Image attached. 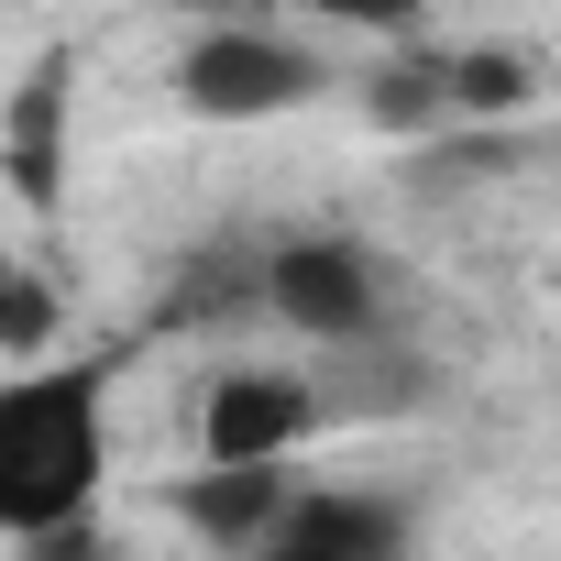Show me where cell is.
Masks as SVG:
<instances>
[{
	"mask_svg": "<svg viewBox=\"0 0 561 561\" xmlns=\"http://www.w3.org/2000/svg\"><path fill=\"white\" fill-rule=\"evenodd\" d=\"M23 561H100V528H89V517H78V528H56V539H34V550H23Z\"/></svg>",
	"mask_w": 561,
	"mask_h": 561,
	"instance_id": "14",
	"label": "cell"
},
{
	"mask_svg": "<svg viewBox=\"0 0 561 561\" xmlns=\"http://www.w3.org/2000/svg\"><path fill=\"white\" fill-rule=\"evenodd\" d=\"M309 430H320V386L309 375H264V364L220 375L209 408H198V451L209 462H287Z\"/></svg>",
	"mask_w": 561,
	"mask_h": 561,
	"instance_id": "5",
	"label": "cell"
},
{
	"mask_svg": "<svg viewBox=\"0 0 561 561\" xmlns=\"http://www.w3.org/2000/svg\"><path fill=\"white\" fill-rule=\"evenodd\" d=\"M187 111L198 122H275V111H298L320 89V56L298 34H275V23H209L176 67Z\"/></svg>",
	"mask_w": 561,
	"mask_h": 561,
	"instance_id": "3",
	"label": "cell"
},
{
	"mask_svg": "<svg viewBox=\"0 0 561 561\" xmlns=\"http://www.w3.org/2000/svg\"><path fill=\"white\" fill-rule=\"evenodd\" d=\"M264 320L309 331L320 353H364L386 342V275L353 231H287L264 242Z\"/></svg>",
	"mask_w": 561,
	"mask_h": 561,
	"instance_id": "2",
	"label": "cell"
},
{
	"mask_svg": "<svg viewBox=\"0 0 561 561\" xmlns=\"http://www.w3.org/2000/svg\"><path fill=\"white\" fill-rule=\"evenodd\" d=\"M364 111H375V133L430 144V122L451 111V56H386V67L364 78Z\"/></svg>",
	"mask_w": 561,
	"mask_h": 561,
	"instance_id": "10",
	"label": "cell"
},
{
	"mask_svg": "<svg viewBox=\"0 0 561 561\" xmlns=\"http://www.w3.org/2000/svg\"><path fill=\"white\" fill-rule=\"evenodd\" d=\"M287 539H320V550H342V561H397V550H408V506H386V495H364V484H298Z\"/></svg>",
	"mask_w": 561,
	"mask_h": 561,
	"instance_id": "7",
	"label": "cell"
},
{
	"mask_svg": "<svg viewBox=\"0 0 561 561\" xmlns=\"http://www.w3.org/2000/svg\"><path fill=\"white\" fill-rule=\"evenodd\" d=\"M287 12L342 23V34H408V23H419V0H287Z\"/></svg>",
	"mask_w": 561,
	"mask_h": 561,
	"instance_id": "13",
	"label": "cell"
},
{
	"mask_svg": "<svg viewBox=\"0 0 561 561\" xmlns=\"http://www.w3.org/2000/svg\"><path fill=\"white\" fill-rule=\"evenodd\" d=\"M111 364H23L0 386V539L34 550L100 506L111 473Z\"/></svg>",
	"mask_w": 561,
	"mask_h": 561,
	"instance_id": "1",
	"label": "cell"
},
{
	"mask_svg": "<svg viewBox=\"0 0 561 561\" xmlns=\"http://www.w3.org/2000/svg\"><path fill=\"white\" fill-rule=\"evenodd\" d=\"M67 133H78V56H34L23 89L0 100V187H12L34 220H56L67 198Z\"/></svg>",
	"mask_w": 561,
	"mask_h": 561,
	"instance_id": "4",
	"label": "cell"
},
{
	"mask_svg": "<svg viewBox=\"0 0 561 561\" xmlns=\"http://www.w3.org/2000/svg\"><path fill=\"white\" fill-rule=\"evenodd\" d=\"M242 561H342V550H320V539H264V550H242Z\"/></svg>",
	"mask_w": 561,
	"mask_h": 561,
	"instance_id": "16",
	"label": "cell"
},
{
	"mask_svg": "<svg viewBox=\"0 0 561 561\" xmlns=\"http://www.w3.org/2000/svg\"><path fill=\"white\" fill-rule=\"evenodd\" d=\"M528 89H539V67H528L517 45H462V56H451V111H473V122L517 111Z\"/></svg>",
	"mask_w": 561,
	"mask_h": 561,
	"instance_id": "11",
	"label": "cell"
},
{
	"mask_svg": "<svg viewBox=\"0 0 561 561\" xmlns=\"http://www.w3.org/2000/svg\"><path fill=\"white\" fill-rule=\"evenodd\" d=\"M176 517L198 539H220V550H264V539H287V517H298V473L287 462H198L176 484Z\"/></svg>",
	"mask_w": 561,
	"mask_h": 561,
	"instance_id": "6",
	"label": "cell"
},
{
	"mask_svg": "<svg viewBox=\"0 0 561 561\" xmlns=\"http://www.w3.org/2000/svg\"><path fill=\"white\" fill-rule=\"evenodd\" d=\"M264 309V253H242V242H209L176 287H165V309H154V331H231V320H253Z\"/></svg>",
	"mask_w": 561,
	"mask_h": 561,
	"instance_id": "8",
	"label": "cell"
},
{
	"mask_svg": "<svg viewBox=\"0 0 561 561\" xmlns=\"http://www.w3.org/2000/svg\"><path fill=\"white\" fill-rule=\"evenodd\" d=\"M309 386H320V419H386V408L430 397V364H408V353L364 342V353H331V364H320Z\"/></svg>",
	"mask_w": 561,
	"mask_h": 561,
	"instance_id": "9",
	"label": "cell"
},
{
	"mask_svg": "<svg viewBox=\"0 0 561 561\" xmlns=\"http://www.w3.org/2000/svg\"><path fill=\"white\" fill-rule=\"evenodd\" d=\"M45 342H56V287H45L34 264L0 253V364H34Z\"/></svg>",
	"mask_w": 561,
	"mask_h": 561,
	"instance_id": "12",
	"label": "cell"
},
{
	"mask_svg": "<svg viewBox=\"0 0 561 561\" xmlns=\"http://www.w3.org/2000/svg\"><path fill=\"white\" fill-rule=\"evenodd\" d=\"M176 12H209V23H264V12H287V0H176Z\"/></svg>",
	"mask_w": 561,
	"mask_h": 561,
	"instance_id": "15",
	"label": "cell"
}]
</instances>
